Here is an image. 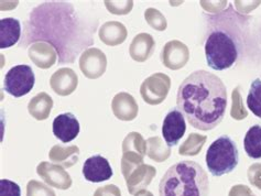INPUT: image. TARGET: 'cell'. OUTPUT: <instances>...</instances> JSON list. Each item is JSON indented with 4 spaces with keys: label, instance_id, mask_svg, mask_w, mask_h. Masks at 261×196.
<instances>
[{
    "label": "cell",
    "instance_id": "obj_1",
    "mask_svg": "<svg viewBox=\"0 0 261 196\" xmlns=\"http://www.w3.org/2000/svg\"><path fill=\"white\" fill-rule=\"evenodd\" d=\"M98 19L65 2L43 3L30 12L19 46L46 42L57 50L59 63H74L76 57L94 44Z\"/></svg>",
    "mask_w": 261,
    "mask_h": 196
},
{
    "label": "cell",
    "instance_id": "obj_2",
    "mask_svg": "<svg viewBox=\"0 0 261 196\" xmlns=\"http://www.w3.org/2000/svg\"><path fill=\"white\" fill-rule=\"evenodd\" d=\"M176 106L195 129H214L222 123L227 107L226 86L215 74L193 72L178 87Z\"/></svg>",
    "mask_w": 261,
    "mask_h": 196
},
{
    "label": "cell",
    "instance_id": "obj_3",
    "mask_svg": "<svg viewBox=\"0 0 261 196\" xmlns=\"http://www.w3.org/2000/svg\"><path fill=\"white\" fill-rule=\"evenodd\" d=\"M160 196H208L207 173L194 161L184 160L169 167L159 185Z\"/></svg>",
    "mask_w": 261,
    "mask_h": 196
},
{
    "label": "cell",
    "instance_id": "obj_4",
    "mask_svg": "<svg viewBox=\"0 0 261 196\" xmlns=\"http://www.w3.org/2000/svg\"><path fill=\"white\" fill-rule=\"evenodd\" d=\"M205 55L211 69L224 71L237 62L240 55L238 30L229 21L214 19V26L205 40Z\"/></svg>",
    "mask_w": 261,
    "mask_h": 196
},
{
    "label": "cell",
    "instance_id": "obj_5",
    "mask_svg": "<svg viewBox=\"0 0 261 196\" xmlns=\"http://www.w3.org/2000/svg\"><path fill=\"white\" fill-rule=\"evenodd\" d=\"M238 161L237 145L226 134L216 139L206 152V164L214 177H222L232 172L238 165Z\"/></svg>",
    "mask_w": 261,
    "mask_h": 196
},
{
    "label": "cell",
    "instance_id": "obj_6",
    "mask_svg": "<svg viewBox=\"0 0 261 196\" xmlns=\"http://www.w3.org/2000/svg\"><path fill=\"white\" fill-rule=\"evenodd\" d=\"M36 82L34 73L29 65H16L5 76V91L13 97H22L29 94Z\"/></svg>",
    "mask_w": 261,
    "mask_h": 196
},
{
    "label": "cell",
    "instance_id": "obj_7",
    "mask_svg": "<svg viewBox=\"0 0 261 196\" xmlns=\"http://www.w3.org/2000/svg\"><path fill=\"white\" fill-rule=\"evenodd\" d=\"M171 89V78L164 73H154L141 84L142 99L149 105H159L167 98Z\"/></svg>",
    "mask_w": 261,
    "mask_h": 196
},
{
    "label": "cell",
    "instance_id": "obj_8",
    "mask_svg": "<svg viewBox=\"0 0 261 196\" xmlns=\"http://www.w3.org/2000/svg\"><path fill=\"white\" fill-rule=\"evenodd\" d=\"M121 171L126 180L128 192L133 195L146 190L156 175L155 167L145 163L121 166Z\"/></svg>",
    "mask_w": 261,
    "mask_h": 196
},
{
    "label": "cell",
    "instance_id": "obj_9",
    "mask_svg": "<svg viewBox=\"0 0 261 196\" xmlns=\"http://www.w3.org/2000/svg\"><path fill=\"white\" fill-rule=\"evenodd\" d=\"M147 154V141L139 132H130L123 139L121 166L143 163Z\"/></svg>",
    "mask_w": 261,
    "mask_h": 196
},
{
    "label": "cell",
    "instance_id": "obj_10",
    "mask_svg": "<svg viewBox=\"0 0 261 196\" xmlns=\"http://www.w3.org/2000/svg\"><path fill=\"white\" fill-rule=\"evenodd\" d=\"M80 69L87 78H99L107 69V58L99 49L91 48L82 53Z\"/></svg>",
    "mask_w": 261,
    "mask_h": 196
},
{
    "label": "cell",
    "instance_id": "obj_11",
    "mask_svg": "<svg viewBox=\"0 0 261 196\" xmlns=\"http://www.w3.org/2000/svg\"><path fill=\"white\" fill-rule=\"evenodd\" d=\"M190 60V50L183 42L178 40L169 41L163 46L161 61L163 65L170 70L177 71L188 64Z\"/></svg>",
    "mask_w": 261,
    "mask_h": 196
},
{
    "label": "cell",
    "instance_id": "obj_12",
    "mask_svg": "<svg viewBox=\"0 0 261 196\" xmlns=\"http://www.w3.org/2000/svg\"><path fill=\"white\" fill-rule=\"evenodd\" d=\"M185 131H187V123L184 115L177 108H173L167 114L162 125V134L167 145L169 147L176 146L184 136Z\"/></svg>",
    "mask_w": 261,
    "mask_h": 196
},
{
    "label": "cell",
    "instance_id": "obj_13",
    "mask_svg": "<svg viewBox=\"0 0 261 196\" xmlns=\"http://www.w3.org/2000/svg\"><path fill=\"white\" fill-rule=\"evenodd\" d=\"M37 172L45 183L59 190H68L72 186V178L63 167L50 163V162H41L37 167Z\"/></svg>",
    "mask_w": 261,
    "mask_h": 196
},
{
    "label": "cell",
    "instance_id": "obj_14",
    "mask_svg": "<svg viewBox=\"0 0 261 196\" xmlns=\"http://www.w3.org/2000/svg\"><path fill=\"white\" fill-rule=\"evenodd\" d=\"M113 169L106 158L99 154L88 158L83 165V175L86 181L99 183L113 177Z\"/></svg>",
    "mask_w": 261,
    "mask_h": 196
},
{
    "label": "cell",
    "instance_id": "obj_15",
    "mask_svg": "<svg viewBox=\"0 0 261 196\" xmlns=\"http://www.w3.org/2000/svg\"><path fill=\"white\" fill-rule=\"evenodd\" d=\"M80 123L71 113L61 114L53 120V133L62 143H71L79 136Z\"/></svg>",
    "mask_w": 261,
    "mask_h": 196
},
{
    "label": "cell",
    "instance_id": "obj_16",
    "mask_svg": "<svg viewBox=\"0 0 261 196\" xmlns=\"http://www.w3.org/2000/svg\"><path fill=\"white\" fill-rule=\"evenodd\" d=\"M51 89L60 96H68L76 90L79 77L72 69L63 67L53 73L50 78Z\"/></svg>",
    "mask_w": 261,
    "mask_h": 196
},
{
    "label": "cell",
    "instance_id": "obj_17",
    "mask_svg": "<svg viewBox=\"0 0 261 196\" xmlns=\"http://www.w3.org/2000/svg\"><path fill=\"white\" fill-rule=\"evenodd\" d=\"M112 109L115 116L122 121H132L138 115L139 107L133 95L121 92L114 97L112 101Z\"/></svg>",
    "mask_w": 261,
    "mask_h": 196
},
{
    "label": "cell",
    "instance_id": "obj_18",
    "mask_svg": "<svg viewBox=\"0 0 261 196\" xmlns=\"http://www.w3.org/2000/svg\"><path fill=\"white\" fill-rule=\"evenodd\" d=\"M28 55L38 67L46 70L56 64L58 52L49 43L37 42L33 43L29 48Z\"/></svg>",
    "mask_w": 261,
    "mask_h": 196
},
{
    "label": "cell",
    "instance_id": "obj_19",
    "mask_svg": "<svg viewBox=\"0 0 261 196\" xmlns=\"http://www.w3.org/2000/svg\"><path fill=\"white\" fill-rule=\"evenodd\" d=\"M155 48V41L153 37L149 33H139L137 35L129 48V54L136 62H146L152 55Z\"/></svg>",
    "mask_w": 261,
    "mask_h": 196
},
{
    "label": "cell",
    "instance_id": "obj_20",
    "mask_svg": "<svg viewBox=\"0 0 261 196\" xmlns=\"http://www.w3.org/2000/svg\"><path fill=\"white\" fill-rule=\"evenodd\" d=\"M21 39V24L18 19L4 18L0 20V48L8 49Z\"/></svg>",
    "mask_w": 261,
    "mask_h": 196
},
{
    "label": "cell",
    "instance_id": "obj_21",
    "mask_svg": "<svg viewBox=\"0 0 261 196\" xmlns=\"http://www.w3.org/2000/svg\"><path fill=\"white\" fill-rule=\"evenodd\" d=\"M98 35L102 43L108 46H116L126 41L128 32L122 23L118 21H108L100 26Z\"/></svg>",
    "mask_w": 261,
    "mask_h": 196
},
{
    "label": "cell",
    "instance_id": "obj_22",
    "mask_svg": "<svg viewBox=\"0 0 261 196\" xmlns=\"http://www.w3.org/2000/svg\"><path fill=\"white\" fill-rule=\"evenodd\" d=\"M49 158L51 161L64 167H71L76 164L80 160V148L77 146L64 147L57 145L50 150Z\"/></svg>",
    "mask_w": 261,
    "mask_h": 196
},
{
    "label": "cell",
    "instance_id": "obj_23",
    "mask_svg": "<svg viewBox=\"0 0 261 196\" xmlns=\"http://www.w3.org/2000/svg\"><path fill=\"white\" fill-rule=\"evenodd\" d=\"M53 108L52 97L44 92L39 93L34 96L28 105V111L31 116L37 120H45L49 118Z\"/></svg>",
    "mask_w": 261,
    "mask_h": 196
},
{
    "label": "cell",
    "instance_id": "obj_24",
    "mask_svg": "<svg viewBox=\"0 0 261 196\" xmlns=\"http://www.w3.org/2000/svg\"><path fill=\"white\" fill-rule=\"evenodd\" d=\"M245 151L251 159H261V126L249 128L244 139Z\"/></svg>",
    "mask_w": 261,
    "mask_h": 196
},
{
    "label": "cell",
    "instance_id": "obj_25",
    "mask_svg": "<svg viewBox=\"0 0 261 196\" xmlns=\"http://www.w3.org/2000/svg\"><path fill=\"white\" fill-rule=\"evenodd\" d=\"M147 155L155 162H164L171 155V147L163 143L160 137H151L147 140Z\"/></svg>",
    "mask_w": 261,
    "mask_h": 196
},
{
    "label": "cell",
    "instance_id": "obj_26",
    "mask_svg": "<svg viewBox=\"0 0 261 196\" xmlns=\"http://www.w3.org/2000/svg\"><path fill=\"white\" fill-rule=\"evenodd\" d=\"M207 140V137L202 136L198 133H190L188 139L184 141L182 146L178 149V153L187 157H193L202 151V149Z\"/></svg>",
    "mask_w": 261,
    "mask_h": 196
},
{
    "label": "cell",
    "instance_id": "obj_27",
    "mask_svg": "<svg viewBox=\"0 0 261 196\" xmlns=\"http://www.w3.org/2000/svg\"><path fill=\"white\" fill-rule=\"evenodd\" d=\"M247 106L256 115L258 118L261 119V79L256 78L251 83L250 91L247 96Z\"/></svg>",
    "mask_w": 261,
    "mask_h": 196
},
{
    "label": "cell",
    "instance_id": "obj_28",
    "mask_svg": "<svg viewBox=\"0 0 261 196\" xmlns=\"http://www.w3.org/2000/svg\"><path fill=\"white\" fill-rule=\"evenodd\" d=\"M230 116L235 120H243L248 116V111L244 106V100L240 94L239 87H236L231 93V109Z\"/></svg>",
    "mask_w": 261,
    "mask_h": 196
},
{
    "label": "cell",
    "instance_id": "obj_29",
    "mask_svg": "<svg viewBox=\"0 0 261 196\" xmlns=\"http://www.w3.org/2000/svg\"><path fill=\"white\" fill-rule=\"evenodd\" d=\"M145 18L147 20V23L151 28L156 31H164L167 29L168 22L167 19L164 17L161 11L155 8H148L145 11Z\"/></svg>",
    "mask_w": 261,
    "mask_h": 196
},
{
    "label": "cell",
    "instance_id": "obj_30",
    "mask_svg": "<svg viewBox=\"0 0 261 196\" xmlns=\"http://www.w3.org/2000/svg\"><path fill=\"white\" fill-rule=\"evenodd\" d=\"M27 196H56V193L41 182L31 180L27 185Z\"/></svg>",
    "mask_w": 261,
    "mask_h": 196
},
{
    "label": "cell",
    "instance_id": "obj_31",
    "mask_svg": "<svg viewBox=\"0 0 261 196\" xmlns=\"http://www.w3.org/2000/svg\"><path fill=\"white\" fill-rule=\"evenodd\" d=\"M105 6L114 15H127L132 11L134 2H105Z\"/></svg>",
    "mask_w": 261,
    "mask_h": 196
},
{
    "label": "cell",
    "instance_id": "obj_32",
    "mask_svg": "<svg viewBox=\"0 0 261 196\" xmlns=\"http://www.w3.org/2000/svg\"><path fill=\"white\" fill-rule=\"evenodd\" d=\"M0 196H21L20 186L10 180L0 181Z\"/></svg>",
    "mask_w": 261,
    "mask_h": 196
},
{
    "label": "cell",
    "instance_id": "obj_33",
    "mask_svg": "<svg viewBox=\"0 0 261 196\" xmlns=\"http://www.w3.org/2000/svg\"><path fill=\"white\" fill-rule=\"evenodd\" d=\"M247 177H248L249 183L261 190V163H255L249 166L247 171Z\"/></svg>",
    "mask_w": 261,
    "mask_h": 196
},
{
    "label": "cell",
    "instance_id": "obj_34",
    "mask_svg": "<svg viewBox=\"0 0 261 196\" xmlns=\"http://www.w3.org/2000/svg\"><path fill=\"white\" fill-rule=\"evenodd\" d=\"M94 196H121V192L119 187H117L114 184H108L98 187L94 193Z\"/></svg>",
    "mask_w": 261,
    "mask_h": 196
},
{
    "label": "cell",
    "instance_id": "obj_35",
    "mask_svg": "<svg viewBox=\"0 0 261 196\" xmlns=\"http://www.w3.org/2000/svg\"><path fill=\"white\" fill-rule=\"evenodd\" d=\"M228 196H256V194L247 185L237 184L230 188Z\"/></svg>",
    "mask_w": 261,
    "mask_h": 196
},
{
    "label": "cell",
    "instance_id": "obj_36",
    "mask_svg": "<svg viewBox=\"0 0 261 196\" xmlns=\"http://www.w3.org/2000/svg\"><path fill=\"white\" fill-rule=\"evenodd\" d=\"M260 4V2H235L237 9L242 13H249Z\"/></svg>",
    "mask_w": 261,
    "mask_h": 196
},
{
    "label": "cell",
    "instance_id": "obj_37",
    "mask_svg": "<svg viewBox=\"0 0 261 196\" xmlns=\"http://www.w3.org/2000/svg\"><path fill=\"white\" fill-rule=\"evenodd\" d=\"M201 3L206 10L212 11V12H218L219 11L218 7L219 8H223L226 2H221V4H216V2H207L208 4H206V2H201Z\"/></svg>",
    "mask_w": 261,
    "mask_h": 196
},
{
    "label": "cell",
    "instance_id": "obj_38",
    "mask_svg": "<svg viewBox=\"0 0 261 196\" xmlns=\"http://www.w3.org/2000/svg\"><path fill=\"white\" fill-rule=\"evenodd\" d=\"M135 196H153V194L149 192V191H147V190H143V191H140V192L137 193Z\"/></svg>",
    "mask_w": 261,
    "mask_h": 196
}]
</instances>
